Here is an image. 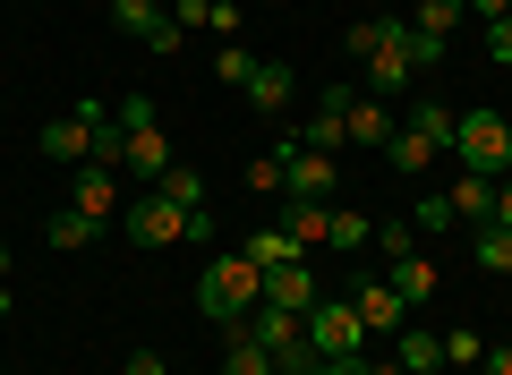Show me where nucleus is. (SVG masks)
<instances>
[{
	"mask_svg": "<svg viewBox=\"0 0 512 375\" xmlns=\"http://www.w3.org/2000/svg\"><path fill=\"white\" fill-rule=\"evenodd\" d=\"M256 299H265V265H256L248 248L239 256H205V273H197V316L205 324H239Z\"/></svg>",
	"mask_w": 512,
	"mask_h": 375,
	"instance_id": "obj_1",
	"label": "nucleus"
},
{
	"mask_svg": "<svg viewBox=\"0 0 512 375\" xmlns=\"http://www.w3.org/2000/svg\"><path fill=\"white\" fill-rule=\"evenodd\" d=\"M120 128H128V154H120V171L154 188V179H163L180 154H171V137H163V120H154V103H146V94H128V103H120Z\"/></svg>",
	"mask_w": 512,
	"mask_h": 375,
	"instance_id": "obj_2",
	"label": "nucleus"
},
{
	"mask_svg": "<svg viewBox=\"0 0 512 375\" xmlns=\"http://www.w3.org/2000/svg\"><path fill=\"white\" fill-rule=\"evenodd\" d=\"M453 154H461V171H478V179H504V171H512V120H504V111H461V137H453Z\"/></svg>",
	"mask_w": 512,
	"mask_h": 375,
	"instance_id": "obj_3",
	"label": "nucleus"
},
{
	"mask_svg": "<svg viewBox=\"0 0 512 375\" xmlns=\"http://www.w3.org/2000/svg\"><path fill=\"white\" fill-rule=\"evenodd\" d=\"M299 333H308V358H316V367H325V358L367 350V324H359V307H350V299H316L308 316H299Z\"/></svg>",
	"mask_w": 512,
	"mask_h": 375,
	"instance_id": "obj_4",
	"label": "nucleus"
},
{
	"mask_svg": "<svg viewBox=\"0 0 512 375\" xmlns=\"http://www.w3.org/2000/svg\"><path fill=\"white\" fill-rule=\"evenodd\" d=\"M120 231L137 239V248H180V239H188V214H180V205L163 197V188H146V197H128Z\"/></svg>",
	"mask_w": 512,
	"mask_h": 375,
	"instance_id": "obj_5",
	"label": "nucleus"
},
{
	"mask_svg": "<svg viewBox=\"0 0 512 375\" xmlns=\"http://www.w3.org/2000/svg\"><path fill=\"white\" fill-rule=\"evenodd\" d=\"M111 111L103 103H77L69 120H43V162H86L94 154V128H103Z\"/></svg>",
	"mask_w": 512,
	"mask_h": 375,
	"instance_id": "obj_6",
	"label": "nucleus"
},
{
	"mask_svg": "<svg viewBox=\"0 0 512 375\" xmlns=\"http://www.w3.org/2000/svg\"><path fill=\"white\" fill-rule=\"evenodd\" d=\"M282 154V197H308V205H325V188H333V154H316V145H274Z\"/></svg>",
	"mask_w": 512,
	"mask_h": 375,
	"instance_id": "obj_7",
	"label": "nucleus"
},
{
	"mask_svg": "<svg viewBox=\"0 0 512 375\" xmlns=\"http://www.w3.org/2000/svg\"><path fill=\"white\" fill-rule=\"evenodd\" d=\"M410 77H419V69H410V18H384V43L367 52V86H376V94H402Z\"/></svg>",
	"mask_w": 512,
	"mask_h": 375,
	"instance_id": "obj_8",
	"label": "nucleus"
},
{
	"mask_svg": "<svg viewBox=\"0 0 512 375\" xmlns=\"http://www.w3.org/2000/svg\"><path fill=\"white\" fill-rule=\"evenodd\" d=\"M239 333H248V341H265L274 358H308V333H299V316H291V307H265V299H256L248 316H239Z\"/></svg>",
	"mask_w": 512,
	"mask_h": 375,
	"instance_id": "obj_9",
	"label": "nucleus"
},
{
	"mask_svg": "<svg viewBox=\"0 0 512 375\" xmlns=\"http://www.w3.org/2000/svg\"><path fill=\"white\" fill-rule=\"evenodd\" d=\"M69 205H77V214H94V222H111V214H120V162H77Z\"/></svg>",
	"mask_w": 512,
	"mask_h": 375,
	"instance_id": "obj_10",
	"label": "nucleus"
},
{
	"mask_svg": "<svg viewBox=\"0 0 512 375\" xmlns=\"http://www.w3.org/2000/svg\"><path fill=\"white\" fill-rule=\"evenodd\" d=\"M350 103H359L350 86H325V103H316V120H299V145H316V154H333V145H350Z\"/></svg>",
	"mask_w": 512,
	"mask_h": 375,
	"instance_id": "obj_11",
	"label": "nucleus"
},
{
	"mask_svg": "<svg viewBox=\"0 0 512 375\" xmlns=\"http://www.w3.org/2000/svg\"><path fill=\"white\" fill-rule=\"evenodd\" d=\"M316 299H325V290H316V265H308V256H291V265L265 273V307H291V316H308Z\"/></svg>",
	"mask_w": 512,
	"mask_h": 375,
	"instance_id": "obj_12",
	"label": "nucleus"
},
{
	"mask_svg": "<svg viewBox=\"0 0 512 375\" xmlns=\"http://www.w3.org/2000/svg\"><path fill=\"white\" fill-rule=\"evenodd\" d=\"M350 307H359V324H367V333H402V324H410L402 290L384 282V273H376V282H359V290H350Z\"/></svg>",
	"mask_w": 512,
	"mask_h": 375,
	"instance_id": "obj_13",
	"label": "nucleus"
},
{
	"mask_svg": "<svg viewBox=\"0 0 512 375\" xmlns=\"http://www.w3.org/2000/svg\"><path fill=\"white\" fill-rule=\"evenodd\" d=\"M239 94H248V111H265V120H282V111H291V94H299V77L282 69V60H256V77H248Z\"/></svg>",
	"mask_w": 512,
	"mask_h": 375,
	"instance_id": "obj_14",
	"label": "nucleus"
},
{
	"mask_svg": "<svg viewBox=\"0 0 512 375\" xmlns=\"http://www.w3.org/2000/svg\"><path fill=\"white\" fill-rule=\"evenodd\" d=\"M393 367H402V375H436V367H444V333L402 324V333H393Z\"/></svg>",
	"mask_w": 512,
	"mask_h": 375,
	"instance_id": "obj_15",
	"label": "nucleus"
},
{
	"mask_svg": "<svg viewBox=\"0 0 512 375\" xmlns=\"http://www.w3.org/2000/svg\"><path fill=\"white\" fill-rule=\"evenodd\" d=\"M393 128H402V120H393V103H384V94H359V103H350V145H376V154H384V137H393Z\"/></svg>",
	"mask_w": 512,
	"mask_h": 375,
	"instance_id": "obj_16",
	"label": "nucleus"
},
{
	"mask_svg": "<svg viewBox=\"0 0 512 375\" xmlns=\"http://www.w3.org/2000/svg\"><path fill=\"white\" fill-rule=\"evenodd\" d=\"M384 282L402 290V307H427V299H436V265H427L419 248H410V256H393V273H384Z\"/></svg>",
	"mask_w": 512,
	"mask_h": 375,
	"instance_id": "obj_17",
	"label": "nucleus"
},
{
	"mask_svg": "<svg viewBox=\"0 0 512 375\" xmlns=\"http://www.w3.org/2000/svg\"><path fill=\"white\" fill-rule=\"evenodd\" d=\"M43 239H52V248H94V239H103V222L94 214H77V205H60V214H43Z\"/></svg>",
	"mask_w": 512,
	"mask_h": 375,
	"instance_id": "obj_18",
	"label": "nucleus"
},
{
	"mask_svg": "<svg viewBox=\"0 0 512 375\" xmlns=\"http://www.w3.org/2000/svg\"><path fill=\"white\" fill-rule=\"evenodd\" d=\"M444 205H453V222H470V231H478V222L495 214V179H478V171H461V188H453V197H444Z\"/></svg>",
	"mask_w": 512,
	"mask_h": 375,
	"instance_id": "obj_19",
	"label": "nucleus"
},
{
	"mask_svg": "<svg viewBox=\"0 0 512 375\" xmlns=\"http://www.w3.org/2000/svg\"><path fill=\"white\" fill-rule=\"evenodd\" d=\"M402 128H419V137L436 145V154H453V137H461V111H453V103H419Z\"/></svg>",
	"mask_w": 512,
	"mask_h": 375,
	"instance_id": "obj_20",
	"label": "nucleus"
},
{
	"mask_svg": "<svg viewBox=\"0 0 512 375\" xmlns=\"http://www.w3.org/2000/svg\"><path fill=\"white\" fill-rule=\"evenodd\" d=\"M384 162H393V171H402V179H419L427 162H436V145H427L419 128H393V137H384Z\"/></svg>",
	"mask_w": 512,
	"mask_h": 375,
	"instance_id": "obj_21",
	"label": "nucleus"
},
{
	"mask_svg": "<svg viewBox=\"0 0 512 375\" xmlns=\"http://www.w3.org/2000/svg\"><path fill=\"white\" fill-rule=\"evenodd\" d=\"M111 26H120V35H163V26H171V9H154V0H111Z\"/></svg>",
	"mask_w": 512,
	"mask_h": 375,
	"instance_id": "obj_22",
	"label": "nucleus"
},
{
	"mask_svg": "<svg viewBox=\"0 0 512 375\" xmlns=\"http://www.w3.org/2000/svg\"><path fill=\"white\" fill-rule=\"evenodd\" d=\"M154 188H163V197L180 205V214H205V179H197V162H171V171L154 179Z\"/></svg>",
	"mask_w": 512,
	"mask_h": 375,
	"instance_id": "obj_23",
	"label": "nucleus"
},
{
	"mask_svg": "<svg viewBox=\"0 0 512 375\" xmlns=\"http://www.w3.org/2000/svg\"><path fill=\"white\" fill-rule=\"evenodd\" d=\"M325 222H333V205L291 197V222H282V231H291V239H299V256H308V248H325Z\"/></svg>",
	"mask_w": 512,
	"mask_h": 375,
	"instance_id": "obj_24",
	"label": "nucleus"
},
{
	"mask_svg": "<svg viewBox=\"0 0 512 375\" xmlns=\"http://www.w3.org/2000/svg\"><path fill=\"white\" fill-rule=\"evenodd\" d=\"M222 375H282V358L265 350V341H248V333H239V341H231V358H222Z\"/></svg>",
	"mask_w": 512,
	"mask_h": 375,
	"instance_id": "obj_25",
	"label": "nucleus"
},
{
	"mask_svg": "<svg viewBox=\"0 0 512 375\" xmlns=\"http://www.w3.org/2000/svg\"><path fill=\"white\" fill-rule=\"evenodd\" d=\"M470 248H478V265H487V273H512V231H504V222H478Z\"/></svg>",
	"mask_w": 512,
	"mask_h": 375,
	"instance_id": "obj_26",
	"label": "nucleus"
},
{
	"mask_svg": "<svg viewBox=\"0 0 512 375\" xmlns=\"http://www.w3.org/2000/svg\"><path fill=\"white\" fill-rule=\"evenodd\" d=\"M419 35H436V43H453V26H461V0H419Z\"/></svg>",
	"mask_w": 512,
	"mask_h": 375,
	"instance_id": "obj_27",
	"label": "nucleus"
},
{
	"mask_svg": "<svg viewBox=\"0 0 512 375\" xmlns=\"http://www.w3.org/2000/svg\"><path fill=\"white\" fill-rule=\"evenodd\" d=\"M325 248H376V222H367V214H333L325 222Z\"/></svg>",
	"mask_w": 512,
	"mask_h": 375,
	"instance_id": "obj_28",
	"label": "nucleus"
},
{
	"mask_svg": "<svg viewBox=\"0 0 512 375\" xmlns=\"http://www.w3.org/2000/svg\"><path fill=\"white\" fill-rule=\"evenodd\" d=\"M248 256L274 273V265H291V256H299V239H291V231H256V239H248Z\"/></svg>",
	"mask_w": 512,
	"mask_h": 375,
	"instance_id": "obj_29",
	"label": "nucleus"
},
{
	"mask_svg": "<svg viewBox=\"0 0 512 375\" xmlns=\"http://www.w3.org/2000/svg\"><path fill=\"white\" fill-rule=\"evenodd\" d=\"M214 77H222V86H248V77H256V52H239V43H222V52H214Z\"/></svg>",
	"mask_w": 512,
	"mask_h": 375,
	"instance_id": "obj_30",
	"label": "nucleus"
},
{
	"mask_svg": "<svg viewBox=\"0 0 512 375\" xmlns=\"http://www.w3.org/2000/svg\"><path fill=\"white\" fill-rule=\"evenodd\" d=\"M248 188H256V197H282V154H256L248 162Z\"/></svg>",
	"mask_w": 512,
	"mask_h": 375,
	"instance_id": "obj_31",
	"label": "nucleus"
},
{
	"mask_svg": "<svg viewBox=\"0 0 512 375\" xmlns=\"http://www.w3.org/2000/svg\"><path fill=\"white\" fill-rule=\"evenodd\" d=\"M478 358H487V350H478L470 324H461V333H444V367H478Z\"/></svg>",
	"mask_w": 512,
	"mask_h": 375,
	"instance_id": "obj_32",
	"label": "nucleus"
},
{
	"mask_svg": "<svg viewBox=\"0 0 512 375\" xmlns=\"http://www.w3.org/2000/svg\"><path fill=\"white\" fill-rule=\"evenodd\" d=\"M171 26H180V35L188 26H214V0H171Z\"/></svg>",
	"mask_w": 512,
	"mask_h": 375,
	"instance_id": "obj_33",
	"label": "nucleus"
},
{
	"mask_svg": "<svg viewBox=\"0 0 512 375\" xmlns=\"http://www.w3.org/2000/svg\"><path fill=\"white\" fill-rule=\"evenodd\" d=\"M444 52H453V43H436V35H419V26H410V69H436Z\"/></svg>",
	"mask_w": 512,
	"mask_h": 375,
	"instance_id": "obj_34",
	"label": "nucleus"
},
{
	"mask_svg": "<svg viewBox=\"0 0 512 375\" xmlns=\"http://www.w3.org/2000/svg\"><path fill=\"white\" fill-rule=\"evenodd\" d=\"M376 248H384V256H410V248H419V231H410V222H384Z\"/></svg>",
	"mask_w": 512,
	"mask_h": 375,
	"instance_id": "obj_35",
	"label": "nucleus"
},
{
	"mask_svg": "<svg viewBox=\"0 0 512 375\" xmlns=\"http://www.w3.org/2000/svg\"><path fill=\"white\" fill-rule=\"evenodd\" d=\"M342 43H350V52H359V60H367V52H376V43H384V18H359V26H350Z\"/></svg>",
	"mask_w": 512,
	"mask_h": 375,
	"instance_id": "obj_36",
	"label": "nucleus"
},
{
	"mask_svg": "<svg viewBox=\"0 0 512 375\" xmlns=\"http://www.w3.org/2000/svg\"><path fill=\"white\" fill-rule=\"evenodd\" d=\"M487 60H504V69H512V9L487 26Z\"/></svg>",
	"mask_w": 512,
	"mask_h": 375,
	"instance_id": "obj_37",
	"label": "nucleus"
},
{
	"mask_svg": "<svg viewBox=\"0 0 512 375\" xmlns=\"http://www.w3.org/2000/svg\"><path fill=\"white\" fill-rule=\"evenodd\" d=\"M444 222H453V205H444V197H427L419 214H410V231H444Z\"/></svg>",
	"mask_w": 512,
	"mask_h": 375,
	"instance_id": "obj_38",
	"label": "nucleus"
},
{
	"mask_svg": "<svg viewBox=\"0 0 512 375\" xmlns=\"http://www.w3.org/2000/svg\"><path fill=\"white\" fill-rule=\"evenodd\" d=\"M120 375H171V367H163L154 350H128V358H120Z\"/></svg>",
	"mask_w": 512,
	"mask_h": 375,
	"instance_id": "obj_39",
	"label": "nucleus"
},
{
	"mask_svg": "<svg viewBox=\"0 0 512 375\" xmlns=\"http://www.w3.org/2000/svg\"><path fill=\"white\" fill-rule=\"evenodd\" d=\"M487 222H504V231H512V179H495V214Z\"/></svg>",
	"mask_w": 512,
	"mask_h": 375,
	"instance_id": "obj_40",
	"label": "nucleus"
},
{
	"mask_svg": "<svg viewBox=\"0 0 512 375\" xmlns=\"http://www.w3.org/2000/svg\"><path fill=\"white\" fill-rule=\"evenodd\" d=\"M461 9H470V18H487V26H495V18H504V9H512V0H461Z\"/></svg>",
	"mask_w": 512,
	"mask_h": 375,
	"instance_id": "obj_41",
	"label": "nucleus"
},
{
	"mask_svg": "<svg viewBox=\"0 0 512 375\" xmlns=\"http://www.w3.org/2000/svg\"><path fill=\"white\" fill-rule=\"evenodd\" d=\"M325 375H367V358L350 350V358H325Z\"/></svg>",
	"mask_w": 512,
	"mask_h": 375,
	"instance_id": "obj_42",
	"label": "nucleus"
},
{
	"mask_svg": "<svg viewBox=\"0 0 512 375\" xmlns=\"http://www.w3.org/2000/svg\"><path fill=\"white\" fill-rule=\"evenodd\" d=\"M478 367H487V375H512V341H504V350H487Z\"/></svg>",
	"mask_w": 512,
	"mask_h": 375,
	"instance_id": "obj_43",
	"label": "nucleus"
},
{
	"mask_svg": "<svg viewBox=\"0 0 512 375\" xmlns=\"http://www.w3.org/2000/svg\"><path fill=\"white\" fill-rule=\"evenodd\" d=\"M282 375H325V367H316V358H282Z\"/></svg>",
	"mask_w": 512,
	"mask_h": 375,
	"instance_id": "obj_44",
	"label": "nucleus"
},
{
	"mask_svg": "<svg viewBox=\"0 0 512 375\" xmlns=\"http://www.w3.org/2000/svg\"><path fill=\"white\" fill-rule=\"evenodd\" d=\"M9 307H18V299H9V282H0V316H9Z\"/></svg>",
	"mask_w": 512,
	"mask_h": 375,
	"instance_id": "obj_45",
	"label": "nucleus"
},
{
	"mask_svg": "<svg viewBox=\"0 0 512 375\" xmlns=\"http://www.w3.org/2000/svg\"><path fill=\"white\" fill-rule=\"evenodd\" d=\"M0 282H9V248H0Z\"/></svg>",
	"mask_w": 512,
	"mask_h": 375,
	"instance_id": "obj_46",
	"label": "nucleus"
}]
</instances>
